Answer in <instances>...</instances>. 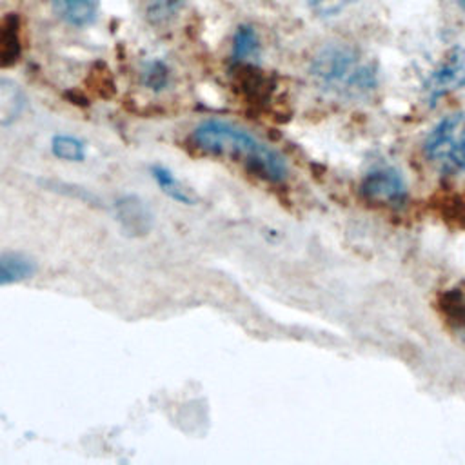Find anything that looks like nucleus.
I'll return each instance as SVG.
<instances>
[{
    "instance_id": "nucleus-1",
    "label": "nucleus",
    "mask_w": 465,
    "mask_h": 465,
    "mask_svg": "<svg viewBox=\"0 0 465 465\" xmlns=\"http://www.w3.org/2000/svg\"><path fill=\"white\" fill-rule=\"evenodd\" d=\"M193 142L203 153L242 162L249 171L271 183H282L287 178L285 158L232 122L205 120L194 127Z\"/></svg>"
},
{
    "instance_id": "nucleus-2",
    "label": "nucleus",
    "mask_w": 465,
    "mask_h": 465,
    "mask_svg": "<svg viewBox=\"0 0 465 465\" xmlns=\"http://www.w3.org/2000/svg\"><path fill=\"white\" fill-rule=\"evenodd\" d=\"M311 74L322 89L345 100L363 98L378 84L376 64L360 49L345 44L320 49L312 58Z\"/></svg>"
},
{
    "instance_id": "nucleus-3",
    "label": "nucleus",
    "mask_w": 465,
    "mask_h": 465,
    "mask_svg": "<svg viewBox=\"0 0 465 465\" xmlns=\"http://www.w3.org/2000/svg\"><path fill=\"white\" fill-rule=\"evenodd\" d=\"M425 154L445 173L465 171V114L441 118L425 140Z\"/></svg>"
},
{
    "instance_id": "nucleus-4",
    "label": "nucleus",
    "mask_w": 465,
    "mask_h": 465,
    "mask_svg": "<svg viewBox=\"0 0 465 465\" xmlns=\"http://www.w3.org/2000/svg\"><path fill=\"white\" fill-rule=\"evenodd\" d=\"M465 85V49L456 45L449 49L436 69L429 74L425 82V91L429 100H438L440 96L456 91Z\"/></svg>"
},
{
    "instance_id": "nucleus-5",
    "label": "nucleus",
    "mask_w": 465,
    "mask_h": 465,
    "mask_svg": "<svg viewBox=\"0 0 465 465\" xmlns=\"http://www.w3.org/2000/svg\"><path fill=\"white\" fill-rule=\"evenodd\" d=\"M361 193L378 203H398L405 198L407 187L398 171L392 167H376L361 182Z\"/></svg>"
},
{
    "instance_id": "nucleus-6",
    "label": "nucleus",
    "mask_w": 465,
    "mask_h": 465,
    "mask_svg": "<svg viewBox=\"0 0 465 465\" xmlns=\"http://www.w3.org/2000/svg\"><path fill=\"white\" fill-rule=\"evenodd\" d=\"M114 211H116L118 222L122 223V229L127 234L138 236V234L149 232L153 223V214L138 196L134 194L120 196L114 202Z\"/></svg>"
},
{
    "instance_id": "nucleus-7",
    "label": "nucleus",
    "mask_w": 465,
    "mask_h": 465,
    "mask_svg": "<svg viewBox=\"0 0 465 465\" xmlns=\"http://www.w3.org/2000/svg\"><path fill=\"white\" fill-rule=\"evenodd\" d=\"M35 272V263L22 252H0V285L18 283Z\"/></svg>"
},
{
    "instance_id": "nucleus-8",
    "label": "nucleus",
    "mask_w": 465,
    "mask_h": 465,
    "mask_svg": "<svg viewBox=\"0 0 465 465\" xmlns=\"http://www.w3.org/2000/svg\"><path fill=\"white\" fill-rule=\"evenodd\" d=\"M58 15L74 27H85L96 18V0H53Z\"/></svg>"
},
{
    "instance_id": "nucleus-9",
    "label": "nucleus",
    "mask_w": 465,
    "mask_h": 465,
    "mask_svg": "<svg viewBox=\"0 0 465 465\" xmlns=\"http://www.w3.org/2000/svg\"><path fill=\"white\" fill-rule=\"evenodd\" d=\"M20 56L18 20L15 16L5 18L0 25V67L13 65Z\"/></svg>"
},
{
    "instance_id": "nucleus-10",
    "label": "nucleus",
    "mask_w": 465,
    "mask_h": 465,
    "mask_svg": "<svg viewBox=\"0 0 465 465\" xmlns=\"http://www.w3.org/2000/svg\"><path fill=\"white\" fill-rule=\"evenodd\" d=\"M151 176L154 178V182L158 183V187L171 196L173 200L185 203V205H193L194 198L189 194V191L180 183V180L173 174V171L165 165H153L151 167Z\"/></svg>"
},
{
    "instance_id": "nucleus-11",
    "label": "nucleus",
    "mask_w": 465,
    "mask_h": 465,
    "mask_svg": "<svg viewBox=\"0 0 465 465\" xmlns=\"http://www.w3.org/2000/svg\"><path fill=\"white\" fill-rule=\"evenodd\" d=\"M260 54V40L251 25H240L232 36V58L236 62H247Z\"/></svg>"
},
{
    "instance_id": "nucleus-12",
    "label": "nucleus",
    "mask_w": 465,
    "mask_h": 465,
    "mask_svg": "<svg viewBox=\"0 0 465 465\" xmlns=\"http://www.w3.org/2000/svg\"><path fill=\"white\" fill-rule=\"evenodd\" d=\"M51 151L56 158L67 162H82L85 158V145L71 134H56L51 140Z\"/></svg>"
},
{
    "instance_id": "nucleus-13",
    "label": "nucleus",
    "mask_w": 465,
    "mask_h": 465,
    "mask_svg": "<svg viewBox=\"0 0 465 465\" xmlns=\"http://www.w3.org/2000/svg\"><path fill=\"white\" fill-rule=\"evenodd\" d=\"M22 107H24V102H22L20 91L7 82H0V118H2V122L9 124L13 118H16L20 114Z\"/></svg>"
},
{
    "instance_id": "nucleus-14",
    "label": "nucleus",
    "mask_w": 465,
    "mask_h": 465,
    "mask_svg": "<svg viewBox=\"0 0 465 465\" xmlns=\"http://www.w3.org/2000/svg\"><path fill=\"white\" fill-rule=\"evenodd\" d=\"M142 82L153 91H162L169 84V67L162 60H151L143 65Z\"/></svg>"
},
{
    "instance_id": "nucleus-15",
    "label": "nucleus",
    "mask_w": 465,
    "mask_h": 465,
    "mask_svg": "<svg viewBox=\"0 0 465 465\" xmlns=\"http://www.w3.org/2000/svg\"><path fill=\"white\" fill-rule=\"evenodd\" d=\"M180 9V0H151L147 4V16L153 24H163Z\"/></svg>"
},
{
    "instance_id": "nucleus-16",
    "label": "nucleus",
    "mask_w": 465,
    "mask_h": 465,
    "mask_svg": "<svg viewBox=\"0 0 465 465\" xmlns=\"http://www.w3.org/2000/svg\"><path fill=\"white\" fill-rule=\"evenodd\" d=\"M312 11L318 15H336L354 0H307Z\"/></svg>"
},
{
    "instance_id": "nucleus-17",
    "label": "nucleus",
    "mask_w": 465,
    "mask_h": 465,
    "mask_svg": "<svg viewBox=\"0 0 465 465\" xmlns=\"http://www.w3.org/2000/svg\"><path fill=\"white\" fill-rule=\"evenodd\" d=\"M458 4H460V5H461V9L465 11V0H458Z\"/></svg>"
}]
</instances>
